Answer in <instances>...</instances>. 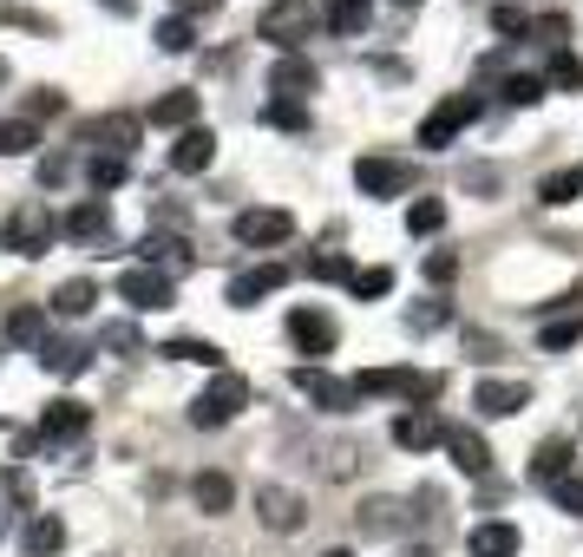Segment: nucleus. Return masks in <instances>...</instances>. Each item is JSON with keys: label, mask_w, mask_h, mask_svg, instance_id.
I'll list each match as a JSON object with an SVG mask.
<instances>
[{"label": "nucleus", "mask_w": 583, "mask_h": 557, "mask_svg": "<svg viewBox=\"0 0 583 557\" xmlns=\"http://www.w3.org/2000/svg\"><path fill=\"white\" fill-rule=\"evenodd\" d=\"M7 342H13V348H47V308H40V302L7 308Z\"/></svg>", "instance_id": "aec40b11"}, {"label": "nucleus", "mask_w": 583, "mask_h": 557, "mask_svg": "<svg viewBox=\"0 0 583 557\" xmlns=\"http://www.w3.org/2000/svg\"><path fill=\"white\" fill-rule=\"evenodd\" d=\"M67 236H73V243H112V210H105V198H85V204L67 216Z\"/></svg>", "instance_id": "6ab92c4d"}, {"label": "nucleus", "mask_w": 583, "mask_h": 557, "mask_svg": "<svg viewBox=\"0 0 583 557\" xmlns=\"http://www.w3.org/2000/svg\"><path fill=\"white\" fill-rule=\"evenodd\" d=\"M92 426V414L79 407V401H47V414H40V433L47 439H79Z\"/></svg>", "instance_id": "412c9836"}, {"label": "nucleus", "mask_w": 583, "mask_h": 557, "mask_svg": "<svg viewBox=\"0 0 583 557\" xmlns=\"http://www.w3.org/2000/svg\"><path fill=\"white\" fill-rule=\"evenodd\" d=\"M348 288H355L361 302H380V295L393 288V270H355V282H348Z\"/></svg>", "instance_id": "79ce46f5"}, {"label": "nucleus", "mask_w": 583, "mask_h": 557, "mask_svg": "<svg viewBox=\"0 0 583 557\" xmlns=\"http://www.w3.org/2000/svg\"><path fill=\"white\" fill-rule=\"evenodd\" d=\"M472 407L492 414V419H511V414L531 407V387H524V381H479V387H472Z\"/></svg>", "instance_id": "f8f14e48"}, {"label": "nucleus", "mask_w": 583, "mask_h": 557, "mask_svg": "<svg viewBox=\"0 0 583 557\" xmlns=\"http://www.w3.org/2000/svg\"><path fill=\"white\" fill-rule=\"evenodd\" d=\"M538 198H544V204H571V198H583V164H577V171L544 178V184H538Z\"/></svg>", "instance_id": "e433bc0d"}, {"label": "nucleus", "mask_w": 583, "mask_h": 557, "mask_svg": "<svg viewBox=\"0 0 583 557\" xmlns=\"http://www.w3.org/2000/svg\"><path fill=\"white\" fill-rule=\"evenodd\" d=\"M269 92H276V99H289V105H301V99L315 92V67H308L301 53H283L276 72H269Z\"/></svg>", "instance_id": "f3484780"}, {"label": "nucleus", "mask_w": 583, "mask_h": 557, "mask_svg": "<svg viewBox=\"0 0 583 557\" xmlns=\"http://www.w3.org/2000/svg\"><path fill=\"white\" fill-rule=\"evenodd\" d=\"M446 322H452V308H446V302H420V308L407 315V328H413V335H433V328H446Z\"/></svg>", "instance_id": "a19ab883"}, {"label": "nucleus", "mask_w": 583, "mask_h": 557, "mask_svg": "<svg viewBox=\"0 0 583 557\" xmlns=\"http://www.w3.org/2000/svg\"><path fill=\"white\" fill-rule=\"evenodd\" d=\"M583 342V315L571 308V315H558V322H544V335H538V348L544 354H564V348H577Z\"/></svg>", "instance_id": "c756f323"}, {"label": "nucleus", "mask_w": 583, "mask_h": 557, "mask_svg": "<svg viewBox=\"0 0 583 557\" xmlns=\"http://www.w3.org/2000/svg\"><path fill=\"white\" fill-rule=\"evenodd\" d=\"M289 342L301 354H328V348H335V322H328L321 308H295V315H289Z\"/></svg>", "instance_id": "a211bd4d"}, {"label": "nucleus", "mask_w": 583, "mask_h": 557, "mask_svg": "<svg viewBox=\"0 0 583 557\" xmlns=\"http://www.w3.org/2000/svg\"><path fill=\"white\" fill-rule=\"evenodd\" d=\"M355 184H361V198H407V191H413V164L361 158V164H355Z\"/></svg>", "instance_id": "1a4fd4ad"}, {"label": "nucleus", "mask_w": 583, "mask_h": 557, "mask_svg": "<svg viewBox=\"0 0 583 557\" xmlns=\"http://www.w3.org/2000/svg\"><path fill=\"white\" fill-rule=\"evenodd\" d=\"M459 276V256H452V250H433V256H427V282H452Z\"/></svg>", "instance_id": "49530a36"}, {"label": "nucleus", "mask_w": 583, "mask_h": 557, "mask_svg": "<svg viewBox=\"0 0 583 557\" xmlns=\"http://www.w3.org/2000/svg\"><path fill=\"white\" fill-rule=\"evenodd\" d=\"M295 387H301L321 414H355V401H361L355 381H335L328 367H295Z\"/></svg>", "instance_id": "423d86ee"}, {"label": "nucleus", "mask_w": 583, "mask_h": 557, "mask_svg": "<svg viewBox=\"0 0 583 557\" xmlns=\"http://www.w3.org/2000/svg\"><path fill=\"white\" fill-rule=\"evenodd\" d=\"M164 354H171V361H197V367H217V374H223V348H217V342H171Z\"/></svg>", "instance_id": "4c0bfd02"}, {"label": "nucleus", "mask_w": 583, "mask_h": 557, "mask_svg": "<svg viewBox=\"0 0 583 557\" xmlns=\"http://www.w3.org/2000/svg\"><path fill=\"white\" fill-rule=\"evenodd\" d=\"M544 85L551 92H583V60L564 47V53H551V72H544Z\"/></svg>", "instance_id": "473e14b6"}, {"label": "nucleus", "mask_w": 583, "mask_h": 557, "mask_svg": "<svg viewBox=\"0 0 583 557\" xmlns=\"http://www.w3.org/2000/svg\"><path fill=\"white\" fill-rule=\"evenodd\" d=\"M269 125H283V132H308V105H289V99H269V112H263Z\"/></svg>", "instance_id": "ea45409f"}, {"label": "nucleus", "mask_w": 583, "mask_h": 557, "mask_svg": "<svg viewBox=\"0 0 583 557\" xmlns=\"http://www.w3.org/2000/svg\"><path fill=\"white\" fill-rule=\"evenodd\" d=\"M531 479H538V486H564V479H577V446H571V439H544V446H538V453H531Z\"/></svg>", "instance_id": "9b49d317"}, {"label": "nucleus", "mask_w": 583, "mask_h": 557, "mask_svg": "<svg viewBox=\"0 0 583 557\" xmlns=\"http://www.w3.org/2000/svg\"><path fill=\"white\" fill-rule=\"evenodd\" d=\"M492 27H499V33H531L538 20H531L524 7H499V13H492Z\"/></svg>", "instance_id": "a18cd8bd"}, {"label": "nucleus", "mask_w": 583, "mask_h": 557, "mask_svg": "<svg viewBox=\"0 0 583 557\" xmlns=\"http://www.w3.org/2000/svg\"><path fill=\"white\" fill-rule=\"evenodd\" d=\"M256 518L269 525V531H295L301 525V498L289 486H256Z\"/></svg>", "instance_id": "dca6fc26"}, {"label": "nucleus", "mask_w": 583, "mask_h": 557, "mask_svg": "<svg viewBox=\"0 0 583 557\" xmlns=\"http://www.w3.org/2000/svg\"><path fill=\"white\" fill-rule=\"evenodd\" d=\"M446 433H452V426H439V414H433V407H407V414L393 419V446H407V453L446 446Z\"/></svg>", "instance_id": "9d476101"}, {"label": "nucleus", "mask_w": 583, "mask_h": 557, "mask_svg": "<svg viewBox=\"0 0 583 557\" xmlns=\"http://www.w3.org/2000/svg\"><path fill=\"white\" fill-rule=\"evenodd\" d=\"M85 184H92V198H99V191H119V184H125V158H112V151H92V164H85Z\"/></svg>", "instance_id": "7c9ffc66"}, {"label": "nucleus", "mask_w": 583, "mask_h": 557, "mask_svg": "<svg viewBox=\"0 0 583 557\" xmlns=\"http://www.w3.org/2000/svg\"><path fill=\"white\" fill-rule=\"evenodd\" d=\"M355 394H361V401H380V394H400V401H433L439 381H433V374H413V367H367L361 381H355Z\"/></svg>", "instance_id": "7ed1b4c3"}, {"label": "nucleus", "mask_w": 583, "mask_h": 557, "mask_svg": "<svg viewBox=\"0 0 583 557\" xmlns=\"http://www.w3.org/2000/svg\"><path fill=\"white\" fill-rule=\"evenodd\" d=\"M191 119H197V92H164L151 105V125H184L191 132Z\"/></svg>", "instance_id": "cd10ccee"}, {"label": "nucleus", "mask_w": 583, "mask_h": 557, "mask_svg": "<svg viewBox=\"0 0 583 557\" xmlns=\"http://www.w3.org/2000/svg\"><path fill=\"white\" fill-rule=\"evenodd\" d=\"M446 453H452V466H459L466 479H492V446H485L472 426H452V433H446Z\"/></svg>", "instance_id": "ddd939ff"}, {"label": "nucleus", "mask_w": 583, "mask_h": 557, "mask_svg": "<svg viewBox=\"0 0 583 557\" xmlns=\"http://www.w3.org/2000/svg\"><path fill=\"white\" fill-rule=\"evenodd\" d=\"M0 85H7V60H0Z\"/></svg>", "instance_id": "864d4df0"}, {"label": "nucleus", "mask_w": 583, "mask_h": 557, "mask_svg": "<svg viewBox=\"0 0 583 557\" xmlns=\"http://www.w3.org/2000/svg\"><path fill=\"white\" fill-rule=\"evenodd\" d=\"M164 53H191V40H197V27L184 20V13H171V20H157V33H151Z\"/></svg>", "instance_id": "c9c22d12"}, {"label": "nucleus", "mask_w": 583, "mask_h": 557, "mask_svg": "<svg viewBox=\"0 0 583 557\" xmlns=\"http://www.w3.org/2000/svg\"><path fill=\"white\" fill-rule=\"evenodd\" d=\"M211 158H217V132H211V125H191L184 139L171 144V171H177V178H197V171H211Z\"/></svg>", "instance_id": "4468645a"}, {"label": "nucleus", "mask_w": 583, "mask_h": 557, "mask_svg": "<svg viewBox=\"0 0 583 557\" xmlns=\"http://www.w3.org/2000/svg\"><path fill=\"white\" fill-rule=\"evenodd\" d=\"M321 20L335 33H361L367 20H374V0H321Z\"/></svg>", "instance_id": "bb28decb"}, {"label": "nucleus", "mask_w": 583, "mask_h": 557, "mask_svg": "<svg viewBox=\"0 0 583 557\" xmlns=\"http://www.w3.org/2000/svg\"><path fill=\"white\" fill-rule=\"evenodd\" d=\"M558 512L583 518V479H564V486H558Z\"/></svg>", "instance_id": "8fccbe9b"}, {"label": "nucleus", "mask_w": 583, "mask_h": 557, "mask_svg": "<svg viewBox=\"0 0 583 557\" xmlns=\"http://www.w3.org/2000/svg\"><path fill=\"white\" fill-rule=\"evenodd\" d=\"M85 139L99 144V151H112V158H125V151L139 144V119H125V112H119V119H99Z\"/></svg>", "instance_id": "5701e85b"}, {"label": "nucleus", "mask_w": 583, "mask_h": 557, "mask_svg": "<svg viewBox=\"0 0 583 557\" xmlns=\"http://www.w3.org/2000/svg\"><path fill=\"white\" fill-rule=\"evenodd\" d=\"M236 243H249V250H276V243H289L295 236V216L289 210H236Z\"/></svg>", "instance_id": "39448f33"}, {"label": "nucleus", "mask_w": 583, "mask_h": 557, "mask_svg": "<svg viewBox=\"0 0 583 557\" xmlns=\"http://www.w3.org/2000/svg\"><path fill=\"white\" fill-rule=\"evenodd\" d=\"M531 33H538L544 47H558V53H564V40H571V20H564V13H551V20H538Z\"/></svg>", "instance_id": "c03bdc74"}, {"label": "nucleus", "mask_w": 583, "mask_h": 557, "mask_svg": "<svg viewBox=\"0 0 583 557\" xmlns=\"http://www.w3.org/2000/svg\"><path fill=\"white\" fill-rule=\"evenodd\" d=\"M439 223H446V204H439V198H413V204H407V236H433Z\"/></svg>", "instance_id": "f704fd0d"}, {"label": "nucleus", "mask_w": 583, "mask_h": 557, "mask_svg": "<svg viewBox=\"0 0 583 557\" xmlns=\"http://www.w3.org/2000/svg\"><path fill=\"white\" fill-rule=\"evenodd\" d=\"M400 7H420V0H400Z\"/></svg>", "instance_id": "5fc2aeb1"}, {"label": "nucleus", "mask_w": 583, "mask_h": 557, "mask_svg": "<svg viewBox=\"0 0 583 557\" xmlns=\"http://www.w3.org/2000/svg\"><path fill=\"white\" fill-rule=\"evenodd\" d=\"M466 545H472V557H518V525H499V518H492V525H479Z\"/></svg>", "instance_id": "393cba45"}, {"label": "nucleus", "mask_w": 583, "mask_h": 557, "mask_svg": "<svg viewBox=\"0 0 583 557\" xmlns=\"http://www.w3.org/2000/svg\"><path fill=\"white\" fill-rule=\"evenodd\" d=\"M308 27H315V13H308V0H276V7L263 13V27H256V33H263V40H276L283 53H295V47L308 40Z\"/></svg>", "instance_id": "0eeeda50"}, {"label": "nucleus", "mask_w": 583, "mask_h": 557, "mask_svg": "<svg viewBox=\"0 0 583 557\" xmlns=\"http://www.w3.org/2000/svg\"><path fill=\"white\" fill-rule=\"evenodd\" d=\"M85 361H92V348H79V342H47V348H40V367L60 374V381L85 374Z\"/></svg>", "instance_id": "a878e982"}, {"label": "nucleus", "mask_w": 583, "mask_h": 557, "mask_svg": "<svg viewBox=\"0 0 583 557\" xmlns=\"http://www.w3.org/2000/svg\"><path fill=\"white\" fill-rule=\"evenodd\" d=\"M223 0H177V13H184V20H197V13H217Z\"/></svg>", "instance_id": "3c124183"}, {"label": "nucleus", "mask_w": 583, "mask_h": 557, "mask_svg": "<svg viewBox=\"0 0 583 557\" xmlns=\"http://www.w3.org/2000/svg\"><path fill=\"white\" fill-rule=\"evenodd\" d=\"M27 112H33V119H40V112H47V119H53V112H67V99H60V92H47V85H40V92H27Z\"/></svg>", "instance_id": "09e8293b"}, {"label": "nucleus", "mask_w": 583, "mask_h": 557, "mask_svg": "<svg viewBox=\"0 0 583 557\" xmlns=\"http://www.w3.org/2000/svg\"><path fill=\"white\" fill-rule=\"evenodd\" d=\"M321 557H355V551H341V545H335V551H321Z\"/></svg>", "instance_id": "603ef678"}, {"label": "nucleus", "mask_w": 583, "mask_h": 557, "mask_svg": "<svg viewBox=\"0 0 583 557\" xmlns=\"http://www.w3.org/2000/svg\"><path fill=\"white\" fill-rule=\"evenodd\" d=\"M472 119H479V99H472V92H452V99H439L433 112H427V125H420V144H427V151H446V144L459 139Z\"/></svg>", "instance_id": "20e7f679"}, {"label": "nucleus", "mask_w": 583, "mask_h": 557, "mask_svg": "<svg viewBox=\"0 0 583 557\" xmlns=\"http://www.w3.org/2000/svg\"><path fill=\"white\" fill-rule=\"evenodd\" d=\"M33 144H40L33 119H0V158H27Z\"/></svg>", "instance_id": "72a5a7b5"}, {"label": "nucleus", "mask_w": 583, "mask_h": 557, "mask_svg": "<svg viewBox=\"0 0 583 557\" xmlns=\"http://www.w3.org/2000/svg\"><path fill=\"white\" fill-rule=\"evenodd\" d=\"M119 295H125L139 315H157V308H171V295H177V288H171V276H164V270L139 263V270H125V276H119Z\"/></svg>", "instance_id": "6e6552de"}, {"label": "nucleus", "mask_w": 583, "mask_h": 557, "mask_svg": "<svg viewBox=\"0 0 583 557\" xmlns=\"http://www.w3.org/2000/svg\"><path fill=\"white\" fill-rule=\"evenodd\" d=\"M191 498H197V512H211V518H223L236 492H229V479H223V473H197V486H191Z\"/></svg>", "instance_id": "c85d7f7f"}, {"label": "nucleus", "mask_w": 583, "mask_h": 557, "mask_svg": "<svg viewBox=\"0 0 583 557\" xmlns=\"http://www.w3.org/2000/svg\"><path fill=\"white\" fill-rule=\"evenodd\" d=\"M99 342H105V348H119V354H139V328H125V322H119V328H99Z\"/></svg>", "instance_id": "de8ad7c7"}, {"label": "nucleus", "mask_w": 583, "mask_h": 557, "mask_svg": "<svg viewBox=\"0 0 583 557\" xmlns=\"http://www.w3.org/2000/svg\"><path fill=\"white\" fill-rule=\"evenodd\" d=\"M283 282H289V270H283V263H263V270H243V276L229 282V308H256V302H263V295H276Z\"/></svg>", "instance_id": "2eb2a0df"}, {"label": "nucleus", "mask_w": 583, "mask_h": 557, "mask_svg": "<svg viewBox=\"0 0 583 557\" xmlns=\"http://www.w3.org/2000/svg\"><path fill=\"white\" fill-rule=\"evenodd\" d=\"M308 276L315 282H355V270H348L335 250H321V256H308Z\"/></svg>", "instance_id": "37998d69"}, {"label": "nucleus", "mask_w": 583, "mask_h": 557, "mask_svg": "<svg viewBox=\"0 0 583 557\" xmlns=\"http://www.w3.org/2000/svg\"><path fill=\"white\" fill-rule=\"evenodd\" d=\"M139 250H145L151 270H164V276H184V270H191V250H184L177 236H145Z\"/></svg>", "instance_id": "b1692460"}, {"label": "nucleus", "mask_w": 583, "mask_h": 557, "mask_svg": "<svg viewBox=\"0 0 583 557\" xmlns=\"http://www.w3.org/2000/svg\"><path fill=\"white\" fill-rule=\"evenodd\" d=\"M538 99H544V79H531V72H511L505 79V105H524V112H531Z\"/></svg>", "instance_id": "58836bf2"}, {"label": "nucleus", "mask_w": 583, "mask_h": 557, "mask_svg": "<svg viewBox=\"0 0 583 557\" xmlns=\"http://www.w3.org/2000/svg\"><path fill=\"white\" fill-rule=\"evenodd\" d=\"M60 236V216L47 204H20L7 223H0V243L13 250V256H47V243Z\"/></svg>", "instance_id": "f257e3e1"}, {"label": "nucleus", "mask_w": 583, "mask_h": 557, "mask_svg": "<svg viewBox=\"0 0 583 557\" xmlns=\"http://www.w3.org/2000/svg\"><path fill=\"white\" fill-rule=\"evenodd\" d=\"M243 407H249V381L223 367L217 381H211V387L191 401V426H229V419L243 414Z\"/></svg>", "instance_id": "f03ea898"}, {"label": "nucleus", "mask_w": 583, "mask_h": 557, "mask_svg": "<svg viewBox=\"0 0 583 557\" xmlns=\"http://www.w3.org/2000/svg\"><path fill=\"white\" fill-rule=\"evenodd\" d=\"M92 302H99V288L85 276H73V282H60V295H53V315H92Z\"/></svg>", "instance_id": "2f4dec72"}, {"label": "nucleus", "mask_w": 583, "mask_h": 557, "mask_svg": "<svg viewBox=\"0 0 583 557\" xmlns=\"http://www.w3.org/2000/svg\"><path fill=\"white\" fill-rule=\"evenodd\" d=\"M67 545V525L53 518V512H40V518H27V531H20V551L27 557H53Z\"/></svg>", "instance_id": "4be33fe9"}]
</instances>
